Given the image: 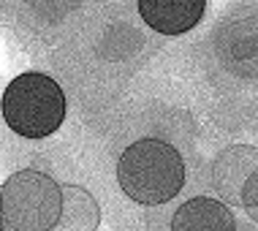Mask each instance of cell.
Here are the masks:
<instances>
[{
    "instance_id": "cell-5",
    "label": "cell",
    "mask_w": 258,
    "mask_h": 231,
    "mask_svg": "<svg viewBox=\"0 0 258 231\" xmlns=\"http://www.w3.org/2000/svg\"><path fill=\"white\" fill-rule=\"evenodd\" d=\"M171 231H236V220L223 201L196 196L174 212Z\"/></svg>"
},
{
    "instance_id": "cell-4",
    "label": "cell",
    "mask_w": 258,
    "mask_h": 231,
    "mask_svg": "<svg viewBox=\"0 0 258 231\" xmlns=\"http://www.w3.org/2000/svg\"><path fill=\"white\" fill-rule=\"evenodd\" d=\"M207 0H139V14L155 33L182 36L204 17Z\"/></svg>"
},
{
    "instance_id": "cell-2",
    "label": "cell",
    "mask_w": 258,
    "mask_h": 231,
    "mask_svg": "<svg viewBox=\"0 0 258 231\" xmlns=\"http://www.w3.org/2000/svg\"><path fill=\"white\" fill-rule=\"evenodd\" d=\"M0 109L14 134L25 139H44L52 136L66 120V93L52 76L27 71L11 79Z\"/></svg>"
},
{
    "instance_id": "cell-3",
    "label": "cell",
    "mask_w": 258,
    "mask_h": 231,
    "mask_svg": "<svg viewBox=\"0 0 258 231\" xmlns=\"http://www.w3.org/2000/svg\"><path fill=\"white\" fill-rule=\"evenodd\" d=\"M60 209L62 188L38 169H22L0 185V231H52Z\"/></svg>"
},
{
    "instance_id": "cell-6",
    "label": "cell",
    "mask_w": 258,
    "mask_h": 231,
    "mask_svg": "<svg viewBox=\"0 0 258 231\" xmlns=\"http://www.w3.org/2000/svg\"><path fill=\"white\" fill-rule=\"evenodd\" d=\"M258 169V150L253 147H231L215 160V188L223 199L242 204V188L250 180V174Z\"/></svg>"
},
{
    "instance_id": "cell-1",
    "label": "cell",
    "mask_w": 258,
    "mask_h": 231,
    "mask_svg": "<svg viewBox=\"0 0 258 231\" xmlns=\"http://www.w3.org/2000/svg\"><path fill=\"white\" fill-rule=\"evenodd\" d=\"M117 183L139 204H166L185 185V160L169 142L139 139L117 160Z\"/></svg>"
},
{
    "instance_id": "cell-8",
    "label": "cell",
    "mask_w": 258,
    "mask_h": 231,
    "mask_svg": "<svg viewBox=\"0 0 258 231\" xmlns=\"http://www.w3.org/2000/svg\"><path fill=\"white\" fill-rule=\"evenodd\" d=\"M242 207H245V212L258 223V169L250 174V180L245 183V188H242Z\"/></svg>"
},
{
    "instance_id": "cell-7",
    "label": "cell",
    "mask_w": 258,
    "mask_h": 231,
    "mask_svg": "<svg viewBox=\"0 0 258 231\" xmlns=\"http://www.w3.org/2000/svg\"><path fill=\"white\" fill-rule=\"evenodd\" d=\"M101 207L82 185H62V209L52 231H98Z\"/></svg>"
}]
</instances>
